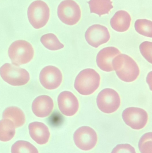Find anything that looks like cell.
Returning <instances> with one entry per match:
<instances>
[{
	"mask_svg": "<svg viewBox=\"0 0 152 153\" xmlns=\"http://www.w3.org/2000/svg\"><path fill=\"white\" fill-rule=\"evenodd\" d=\"M8 54L13 64L22 65L28 63L33 59L34 48L26 40H17L10 46Z\"/></svg>",
	"mask_w": 152,
	"mask_h": 153,
	"instance_id": "obj_3",
	"label": "cell"
},
{
	"mask_svg": "<svg viewBox=\"0 0 152 153\" xmlns=\"http://www.w3.org/2000/svg\"><path fill=\"white\" fill-rule=\"evenodd\" d=\"M98 108L106 114L114 113L120 105L119 94L115 90L106 88L100 92L96 99Z\"/></svg>",
	"mask_w": 152,
	"mask_h": 153,
	"instance_id": "obj_7",
	"label": "cell"
},
{
	"mask_svg": "<svg viewBox=\"0 0 152 153\" xmlns=\"http://www.w3.org/2000/svg\"><path fill=\"white\" fill-rule=\"evenodd\" d=\"M0 75L4 81L13 86L25 85L30 79L27 71L13 64L3 65L0 68Z\"/></svg>",
	"mask_w": 152,
	"mask_h": 153,
	"instance_id": "obj_5",
	"label": "cell"
},
{
	"mask_svg": "<svg viewBox=\"0 0 152 153\" xmlns=\"http://www.w3.org/2000/svg\"><path fill=\"white\" fill-rule=\"evenodd\" d=\"M58 103L61 113L67 117L74 116L79 108L77 98L72 92L68 91H64L59 94Z\"/></svg>",
	"mask_w": 152,
	"mask_h": 153,
	"instance_id": "obj_12",
	"label": "cell"
},
{
	"mask_svg": "<svg viewBox=\"0 0 152 153\" xmlns=\"http://www.w3.org/2000/svg\"><path fill=\"white\" fill-rule=\"evenodd\" d=\"M111 153H137L135 149L131 145L122 144L117 145Z\"/></svg>",
	"mask_w": 152,
	"mask_h": 153,
	"instance_id": "obj_25",
	"label": "cell"
},
{
	"mask_svg": "<svg viewBox=\"0 0 152 153\" xmlns=\"http://www.w3.org/2000/svg\"><path fill=\"white\" fill-rule=\"evenodd\" d=\"M139 149L141 153H152V133H146L139 141Z\"/></svg>",
	"mask_w": 152,
	"mask_h": 153,
	"instance_id": "obj_23",
	"label": "cell"
},
{
	"mask_svg": "<svg viewBox=\"0 0 152 153\" xmlns=\"http://www.w3.org/2000/svg\"><path fill=\"white\" fill-rule=\"evenodd\" d=\"M58 16L66 25L73 26L80 20L81 10L79 5L73 0H64L58 7Z\"/></svg>",
	"mask_w": 152,
	"mask_h": 153,
	"instance_id": "obj_6",
	"label": "cell"
},
{
	"mask_svg": "<svg viewBox=\"0 0 152 153\" xmlns=\"http://www.w3.org/2000/svg\"><path fill=\"white\" fill-rule=\"evenodd\" d=\"M101 76L99 74L92 69L81 71L77 76L74 83L75 89L83 95L93 94L100 86Z\"/></svg>",
	"mask_w": 152,
	"mask_h": 153,
	"instance_id": "obj_2",
	"label": "cell"
},
{
	"mask_svg": "<svg viewBox=\"0 0 152 153\" xmlns=\"http://www.w3.org/2000/svg\"><path fill=\"white\" fill-rule=\"evenodd\" d=\"M88 3L91 13L100 16L108 14L113 8L111 0H90Z\"/></svg>",
	"mask_w": 152,
	"mask_h": 153,
	"instance_id": "obj_18",
	"label": "cell"
},
{
	"mask_svg": "<svg viewBox=\"0 0 152 153\" xmlns=\"http://www.w3.org/2000/svg\"><path fill=\"white\" fill-rule=\"evenodd\" d=\"M152 43L149 41L143 42L140 45V50L142 55L150 63L152 64Z\"/></svg>",
	"mask_w": 152,
	"mask_h": 153,
	"instance_id": "obj_24",
	"label": "cell"
},
{
	"mask_svg": "<svg viewBox=\"0 0 152 153\" xmlns=\"http://www.w3.org/2000/svg\"><path fill=\"white\" fill-rule=\"evenodd\" d=\"M29 21L33 27L42 28L46 25L50 18V10L46 3L41 0L33 2L27 11Z\"/></svg>",
	"mask_w": 152,
	"mask_h": 153,
	"instance_id": "obj_4",
	"label": "cell"
},
{
	"mask_svg": "<svg viewBox=\"0 0 152 153\" xmlns=\"http://www.w3.org/2000/svg\"><path fill=\"white\" fill-rule=\"evenodd\" d=\"M120 53V50L114 47H109L102 49L96 56V63L98 67L107 72L114 71L112 66V60Z\"/></svg>",
	"mask_w": 152,
	"mask_h": 153,
	"instance_id": "obj_13",
	"label": "cell"
},
{
	"mask_svg": "<svg viewBox=\"0 0 152 153\" xmlns=\"http://www.w3.org/2000/svg\"><path fill=\"white\" fill-rule=\"evenodd\" d=\"M85 37L90 45L97 48L107 43L110 38V35L106 27L100 24H95L87 29Z\"/></svg>",
	"mask_w": 152,
	"mask_h": 153,
	"instance_id": "obj_10",
	"label": "cell"
},
{
	"mask_svg": "<svg viewBox=\"0 0 152 153\" xmlns=\"http://www.w3.org/2000/svg\"><path fill=\"white\" fill-rule=\"evenodd\" d=\"M39 79L42 85L47 90L57 89L60 85L62 81V75L57 67L49 65L41 71Z\"/></svg>",
	"mask_w": 152,
	"mask_h": 153,
	"instance_id": "obj_11",
	"label": "cell"
},
{
	"mask_svg": "<svg viewBox=\"0 0 152 153\" xmlns=\"http://www.w3.org/2000/svg\"><path fill=\"white\" fill-rule=\"evenodd\" d=\"M54 104L52 99L48 95H41L36 98L32 103V111L36 116L44 118L51 115Z\"/></svg>",
	"mask_w": 152,
	"mask_h": 153,
	"instance_id": "obj_14",
	"label": "cell"
},
{
	"mask_svg": "<svg viewBox=\"0 0 152 153\" xmlns=\"http://www.w3.org/2000/svg\"><path fill=\"white\" fill-rule=\"evenodd\" d=\"M122 116L125 123L135 130L142 129L148 122L147 112L141 108L130 107L126 108L123 111Z\"/></svg>",
	"mask_w": 152,
	"mask_h": 153,
	"instance_id": "obj_9",
	"label": "cell"
},
{
	"mask_svg": "<svg viewBox=\"0 0 152 153\" xmlns=\"http://www.w3.org/2000/svg\"><path fill=\"white\" fill-rule=\"evenodd\" d=\"M3 119L10 120L14 123L15 128L22 126L26 122L25 114L19 108L16 107H8L2 114Z\"/></svg>",
	"mask_w": 152,
	"mask_h": 153,
	"instance_id": "obj_17",
	"label": "cell"
},
{
	"mask_svg": "<svg viewBox=\"0 0 152 153\" xmlns=\"http://www.w3.org/2000/svg\"><path fill=\"white\" fill-rule=\"evenodd\" d=\"M41 42L44 46L51 51H57L64 48L56 36L52 33H48L42 36Z\"/></svg>",
	"mask_w": 152,
	"mask_h": 153,
	"instance_id": "obj_20",
	"label": "cell"
},
{
	"mask_svg": "<svg viewBox=\"0 0 152 153\" xmlns=\"http://www.w3.org/2000/svg\"><path fill=\"white\" fill-rule=\"evenodd\" d=\"M135 28L137 33L147 37H152V22L146 19L137 20L135 23Z\"/></svg>",
	"mask_w": 152,
	"mask_h": 153,
	"instance_id": "obj_21",
	"label": "cell"
},
{
	"mask_svg": "<svg viewBox=\"0 0 152 153\" xmlns=\"http://www.w3.org/2000/svg\"><path fill=\"white\" fill-rule=\"evenodd\" d=\"M112 66L118 77L126 82H134L140 74L138 65L132 57L125 54L116 56L112 60Z\"/></svg>",
	"mask_w": 152,
	"mask_h": 153,
	"instance_id": "obj_1",
	"label": "cell"
},
{
	"mask_svg": "<svg viewBox=\"0 0 152 153\" xmlns=\"http://www.w3.org/2000/svg\"><path fill=\"white\" fill-rule=\"evenodd\" d=\"M15 127L10 120L3 119L0 120V141L7 142L13 138L15 134Z\"/></svg>",
	"mask_w": 152,
	"mask_h": 153,
	"instance_id": "obj_19",
	"label": "cell"
},
{
	"mask_svg": "<svg viewBox=\"0 0 152 153\" xmlns=\"http://www.w3.org/2000/svg\"><path fill=\"white\" fill-rule=\"evenodd\" d=\"M29 135L38 144L43 145L48 143L50 133L48 127L42 122H34L29 125Z\"/></svg>",
	"mask_w": 152,
	"mask_h": 153,
	"instance_id": "obj_15",
	"label": "cell"
},
{
	"mask_svg": "<svg viewBox=\"0 0 152 153\" xmlns=\"http://www.w3.org/2000/svg\"><path fill=\"white\" fill-rule=\"evenodd\" d=\"M11 153H39L37 149L29 142H16L12 146Z\"/></svg>",
	"mask_w": 152,
	"mask_h": 153,
	"instance_id": "obj_22",
	"label": "cell"
},
{
	"mask_svg": "<svg viewBox=\"0 0 152 153\" xmlns=\"http://www.w3.org/2000/svg\"><path fill=\"white\" fill-rule=\"evenodd\" d=\"M131 18L128 12L119 10L115 13L110 20V25L114 30L119 32L127 31L130 27Z\"/></svg>",
	"mask_w": 152,
	"mask_h": 153,
	"instance_id": "obj_16",
	"label": "cell"
},
{
	"mask_svg": "<svg viewBox=\"0 0 152 153\" xmlns=\"http://www.w3.org/2000/svg\"><path fill=\"white\" fill-rule=\"evenodd\" d=\"M73 138L77 147L84 151L93 149L98 141L96 132L89 126L79 128L74 133Z\"/></svg>",
	"mask_w": 152,
	"mask_h": 153,
	"instance_id": "obj_8",
	"label": "cell"
}]
</instances>
